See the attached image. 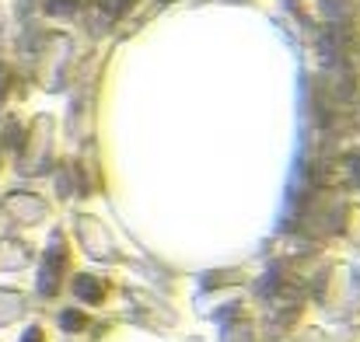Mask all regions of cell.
Wrapping results in <instances>:
<instances>
[{"instance_id":"cell-2","label":"cell","mask_w":360,"mask_h":342,"mask_svg":"<svg viewBox=\"0 0 360 342\" xmlns=\"http://www.w3.org/2000/svg\"><path fill=\"white\" fill-rule=\"evenodd\" d=\"M74 294L84 301V304H102L105 297V279L98 272H77L74 276Z\"/></svg>"},{"instance_id":"cell-5","label":"cell","mask_w":360,"mask_h":342,"mask_svg":"<svg viewBox=\"0 0 360 342\" xmlns=\"http://www.w3.org/2000/svg\"><path fill=\"white\" fill-rule=\"evenodd\" d=\"M60 325L63 329H84V315L81 311H63L60 315Z\"/></svg>"},{"instance_id":"cell-4","label":"cell","mask_w":360,"mask_h":342,"mask_svg":"<svg viewBox=\"0 0 360 342\" xmlns=\"http://www.w3.org/2000/svg\"><path fill=\"white\" fill-rule=\"evenodd\" d=\"M347 175H350L354 189H360V150H354V154H347Z\"/></svg>"},{"instance_id":"cell-3","label":"cell","mask_w":360,"mask_h":342,"mask_svg":"<svg viewBox=\"0 0 360 342\" xmlns=\"http://www.w3.org/2000/svg\"><path fill=\"white\" fill-rule=\"evenodd\" d=\"M84 0H42V11L53 18V21H74L81 14Z\"/></svg>"},{"instance_id":"cell-7","label":"cell","mask_w":360,"mask_h":342,"mask_svg":"<svg viewBox=\"0 0 360 342\" xmlns=\"http://www.w3.org/2000/svg\"><path fill=\"white\" fill-rule=\"evenodd\" d=\"M25 342H42V332H39V329H28V332H25Z\"/></svg>"},{"instance_id":"cell-1","label":"cell","mask_w":360,"mask_h":342,"mask_svg":"<svg viewBox=\"0 0 360 342\" xmlns=\"http://www.w3.org/2000/svg\"><path fill=\"white\" fill-rule=\"evenodd\" d=\"M70 272V248H67V237L56 230L53 241L46 244V255H42V269H39V294L42 297H53L60 294L63 279Z\"/></svg>"},{"instance_id":"cell-6","label":"cell","mask_w":360,"mask_h":342,"mask_svg":"<svg viewBox=\"0 0 360 342\" xmlns=\"http://www.w3.org/2000/svg\"><path fill=\"white\" fill-rule=\"evenodd\" d=\"M11 84H14V77H11V67H7V63H0V105H4V98L11 95Z\"/></svg>"}]
</instances>
